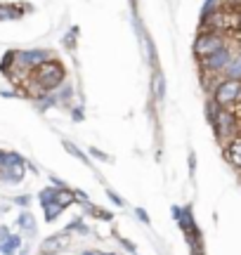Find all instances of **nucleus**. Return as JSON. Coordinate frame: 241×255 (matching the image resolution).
Returning <instances> with one entry per match:
<instances>
[{
	"instance_id": "nucleus-30",
	"label": "nucleus",
	"mask_w": 241,
	"mask_h": 255,
	"mask_svg": "<svg viewBox=\"0 0 241 255\" xmlns=\"http://www.w3.org/2000/svg\"><path fill=\"white\" fill-rule=\"evenodd\" d=\"M71 116H74V121H83V111H81V109H71Z\"/></svg>"
},
{
	"instance_id": "nucleus-8",
	"label": "nucleus",
	"mask_w": 241,
	"mask_h": 255,
	"mask_svg": "<svg viewBox=\"0 0 241 255\" xmlns=\"http://www.w3.org/2000/svg\"><path fill=\"white\" fill-rule=\"evenodd\" d=\"M21 248V237L12 234L5 225L0 227V255H17Z\"/></svg>"
},
{
	"instance_id": "nucleus-5",
	"label": "nucleus",
	"mask_w": 241,
	"mask_h": 255,
	"mask_svg": "<svg viewBox=\"0 0 241 255\" xmlns=\"http://www.w3.org/2000/svg\"><path fill=\"white\" fill-rule=\"evenodd\" d=\"M50 59H52V55L47 50H19V52H14V69L31 73Z\"/></svg>"
},
{
	"instance_id": "nucleus-33",
	"label": "nucleus",
	"mask_w": 241,
	"mask_h": 255,
	"mask_svg": "<svg viewBox=\"0 0 241 255\" xmlns=\"http://www.w3.org/2000/svg\"><path fill=\"white\" fill-rule=\"evenodd\" d=\"M135 255H139V253H135Z\"/></svg>"
},
{
	"instance_id": "nucleus-2",
	"label": "nucleus",
	"mask_w": 241,
	"mask_h": 255,
	"mask_svg": "<svg viewBox=\"0 0 241 255\" xmlns=\"http://www.w3.org/2000/svg\"><path fill=\"white\" fill-rule=\"evenodd\" d=\"M211 126H213L215 137H218V142L223 146L230 144L234 137H239V116L232 109H220V114L215 116Z\"/></svg>"
},
{
	"instance_id": "nucleus-25",
	"label": "nucleus",
	"mask_w": 241,
	"mask_h": 255,
	"mask_svg": "<svg viewBox=\"0 0 241 255\" xmlns=\"http://www.w3.org/2000/svg\"><path fill=\"white\" fill-rule=\"evenodd\" d=\"M116 241H119L120 246L125 248V251H128L130 255H135V253H137V246H135L132 241H128V239H123V237H119V234H116Z\"/></svg>"
},
{
	"instance_id": "nucleus-11",
	"label": "nucleus",
	"mask_w": 241,
	"mask_h": 255,
	"mask_svg": "<svg viewBox=\"0 0 241 255\" xmlns=\"http://www.w3.org/2000/svg\"><path fill=\"white\" fill-rule=\"evenodd\" d=\"M17 229H21L24 234H28V237H33V234H38V225H36V218L28 213V210H21L17 215Z\"/></svg>"
},
{
	"instance_id": "nucleus-12",
	"label": "nucleus",
	"mask_w": 241,
	"mask_h": 255,
	"mask_svg": "<svg viewBox=\"0 0 241 255\" xmlns=\"http://www.w3.org/2000/svg\"><path fill=\"white\" fill-rule=\"evenodd\" d=\"M225 156H227V161H230L234 168H239L241 170V135L234 137L232 142L225 146Z\"/></svg>"
},
{
	"instance_id": "nucleus-23",
	"label": "nucleus",
	"mask_w": 241,
	"mask_h": 255,
	"mask_svg": "<svg viewBox=\"0 0 241 255\" xmlns=\"http://www.w3.org/2000/svg\"><path fill=\"white\" fill-rule=\"evenodd\" d=\"M31 194H21V196H14V201H12V203H14V206H19V208H24L26 210L28 206H31Z\"/></svg>"
},
{
	"instance_id": "nucleus-27",
	"label": "nucleus",
	"mask_w": 241,
	"mask_h": 255,
	"mask_svg": "<svg viewBox=\"0 0 241 255\" xmlns=\"http://www.w3.org/2000/svg\"><path fill=\"white\" fill-rule=\"evenodd\" d=\"M135 218H137L142 225H151V218L147 215V210L144 208H135Z\"/></svg>"
},
{
	"instance_id": "nucleus-28",
	"label": "nucleus",
	"mask_w": 241,
	"mask_h": 255,
	"mask_svg": "<svg viewBox=\"0 0 241 255\" xmlns=\"http://www.w3.org/2000/svg\"><path fill=\"white\" fill-rule=\"evenodd\" d=\"M74 40H76V28H71V31L66 33V38H64L66 47H74Z\"/></svg>"
},
{
	"instance_id": "nucleus-10",
	"label": "nucleus",
	"mask_w": 241,
	"mask_h": 255,
	"mask_svg": "<svg viewBox=\"0 0 241 255\" xmlns=\"http://www.w3.org/2000/svg\"><path fill=\"white\" fill-rule=\"evenodd\" d=\"M223 78H232V81H241V47H234V55L230 64L225 66Z\"/></svg>"
},
{
	"instance_id": "nucleus-6",
	"label": "nucleus",
	"mask_w": 241,
	"mask_h": 255,
	"mask_svg": "<svg viewBox=\"0 0 241 255\" xmlns=\"http://www.w3.org/2000/svg\"><path fill=\"white\" fill-rule=\"evenodd\" d=\"M227 45L230 43H227V38L223 33H199V38L194 40V55L199 59H204V57H211L213 52H218V50H223Z\"/></svg>"
},
{
	"instance_id": "nucleus-16",
	"label": "nucleus",
	"mask_w": 241,
	"mask_h": 255,
	"mask_svg": "<svg viewBox=\"0 0 241 255\" xmlns=\"http://www.w3.org/2000/svg\"><path fill=\"white\" fill-rule=\"evenodd\" d=\"M55 203L59 206V208H69L71 203H74V191L69 189H57V194H55Z\"/></svg>"
},
{
	"instance_id": "nucleus-4",
	"label": "nucleus",
	"mask_w": 241,
	"mask_h": 255,
	"mask_svg": "<svg viewBox=\"0 0 241 255\" xmlns=\"http://www.w3.org/2000/svg\"><path fill=\"white\" fill-rule=\"evenodd\" d=\"M232 55H234V47L227 45V47H223V50L213 52L211 57L199 59V62H201V69H204V76H208V78H223L225 66L230 64Z\"/></svg>"
},
{
	"instance_id": "nucleus-31",
	"label": "nucleus",
	"mask_w": 241,
	"mask_h": 255,
	"mask_svg": "<svg viewBox=\"0 0 241 255\" xmlns=\"http://www.w3.org/2000/svg\"><path fill=\"white\" fill-rule=\"evenodd\" d=\"M19 255H31V246H28V244L26 246H21L19 248Z\"/></svg>"
},
{
	"instance_id": "nucleus-21",
	"label": "nucleus",
	"mask_w": 241,
	"mask_h": 255,
	"mask_svg": "<svg viewBox=\"0 0 241 255\" xmlns=\"http://www.w3.org/2000/svg\"><path fill=\"white\" fill-rule=\"evenodd\" d=\"M21 12H19L14 5H0V19H17Z\"/></svg>"
},
{
	"instance_id": "nucleus-14",
	"label": "nucleus",
	"mask_w": 241,
	"mask_h": 255,
	"mask_svg": "<svg viewBox=\"0 0 241 255\" xmlns=\"http://www.w3.org/2000/svg\"><path fill=\"white\" fill-rule=\"evenodd\" d=\"M151 90H154V97H156V102H163V100H166V78H163V73H154Z\"/></svg>"
},
{
	"instance_id": "nucleus-13",
	"label": "nucleus",
	"mask_w": 241,
	"mask_h": 255,
	"mask_svg": "<svg viewBox=\"0 0 241 255\" xmlns=\"http://www.w3.org/2000/svg\"><path fill=\"white\" fill-rule=\"evenodd\" d=\"M83 208H85V213H90V215H93V218H97V220H104V222H112V220H114V213L100 208V206H95V203H90V201L85 203Z\"/></svg>"
},
{
	"instance_id": "nucleus-18",
	"label": "nucleus",
	"mask_w": 241,
	"mask_h": 255,
	"mask_svg": "<svg viewBox=\"0 0 241 255\" xmlns=\"http://www.w3.org/2000/svg\"><path fill=\"white\" fill-rule=\"evenodd\" d=\"M38 109L40 111H45V109H52V107H57L59 104V97H57L55 92H45L43 97H38Z\"/></svg>"
},
{
	"instance_id": "nucleus-9",
	"label": "nucleus",
	"mask_w": 241,
	"mask_h": 255,
	"mask_svg": "<svg viewBox=\"0 0 241 255\" xmlns=\"http://www.w3.org/2000/svg\"><path fill=\"white\" fill-rule=\"evenodd\" d=\"M21 180H24V163L0 168V182L2 184H21Z\"/></svg>"
},
{
	"instance_id": "nucleus-32",
	"label": "nucleus",
	"mask_w": 241,
	"mask_h": 255,
	"mask_svg": "<svg viewBox=\"0 0 241 255\" xmlns=\"http://www.w3.org/2000/svg\"><path fill=\"white\" fill-rule=\"evenodd\" d=\"M83 255H100V251H83Z\"/></svg>"
},
{
	"instance_id": "nucleus-24",
	"label": "nucleus",
	"mask_w": 241,
	"mask_h": 255,
	"mask_svg": "<svg viewBox=\"0 0 241 255\" xmlns=\"http://www.w3.org/2000/svg\"><path fill=\"white\" fill-rule=\"evenodd\" d=\"M90 156H95V158H97V161H102V163H109V161H112V156L104 154L102 149H97V146H90Z\"/></svg>"
},
{
	"instance_id": "nucleus-22",
	"label": "nucleus",
	"mask_w": 241,
	"mask_h": 255,
	"mask_svg": "<svg viewBox=\"0 0 241 255\" xmlns=\"http://www.w3.org/2000/svg\"><path fill=\"white\" fill-rule=\"evenodd\" d=\"M218 114H220V107H218V104H215L213 100L206 102V119H208V123H213Z\"/></svg>"
},
{
	"instance_id": "nucleus-17",
	"label": "nucleus",
	"mask_w": 241,
	"mask_h": 255,
	"mask_svg": "<svg viewBox=\"0 0 241 255\" xmlns=\"http://www.w3.org/2000/svg\"><path fill=\"white\" fill-rule=\"evenodd\" d=\"M223 9H227V0H206L201 17H208V14H215V12H223Z\"/></svg>"
},
{
	"instance_id": "nucleus-3",
	"label": "nucleus",
	"mask_w": 241,
	"mask_h": 255,
	"mask_svg": "<svg viewBox=\"0 0 241 255\" xmlns=\"http://www.w3.org/2000/svg\"><path fill=\"white\" fill-rule=\"evenodd\" d=\"M211 100L220 107V109H234L241 104V81L232 78H223L213 88V97Z\"/></svg>"
},
{
	"instance_id": "nucleus-26",
	"label": "nucleus",
	"mask_w": 241,
	"mask_h": 255,
	"mask_svg": "<svg viewBox=\"0 0 241 255\" xmlns=\"http://www.w3.org/2000/svg\"><path fill=\"white\" fill-rule=\"evenodd\" d=\"M107 196H109V199H112L114 203L119 206V208H125V199H123V196H119V194H116L114 189H107Z\"/></svg>"
},
{
	"instance_id": "nucleus-1",
	"label": "nucleus",
	"mask_w": 241,
	"mask_h": 255,
	"mask_svg": "<svg viewBox=\"0 0 241 255\" xmlns=\"http://www.w3.org/2000/svg\"><path fill=\"white\" fill-rule=\"evenodd\" d=\"M64 66L57 62V59H50V62L40 64L36 71H31V78L43 88V92H55L59 90V85H64Z\"/></svg>"
},
{
	"instance_id": "nucleus-19",
	"label": "nucleus",
	"mask_w": 241,
	"mask_h": 255,
	"mask_svg": "<svg viewBox=\"0 0 241 255\" xmlns=\"http://www.w3.org/2000/svg\"><path fill=\"white\" fill-rule=\"evenodd\" d=\"M62 210H64V208H59L55 201H52V203H47V206H43V213H45V220H47V222H55V220L62 215Z\"/></svg>"
},
{
	"instance_id": "nucleus-20",
	"label": "nucleus",
	"mask_w": 241,
	"mask_h": 255,
	"mask_svg": "<svg viewBox=\"0 0 241 255\" xmlns=\"http://www.w3.org/2000/svg\"><path fill=\"white\" fill-rule=\"evenodd\" d=\"M55 194H57L55 187H45V189L38 194V201H40V206H47V203H52V201H55Z\"/></svg>"
},
{
	"instance_id": "nucleus-7",
	"label": "nucleus",
	"mask_w": 241,
	"mask_h": 255,
	"mask_svg": "<svg viewBox=\"0 0 241 255\" xmlns=\"http://www.w3.org/2000/svg\"><path fill=\"white\" fill-rule=\"evenodd\" d=\"M71 244V234L69 232H59V234H52L47 237L43 244H40V253L43 255H55V253H62L66 251Z\"/></svg>"
},
{
	"instance_id": "nucleus-29",
	"label": "nucleus",
	"mask_w": 241,
	"mask_h": 255,
	"mask_svg": "<svg viewBox=\"0 0 241 255\" xmlns=\"http://www.w3.org/2000/svg\"><path fill=\"white\" fill-rule=\"evenodd\" d=\"M194 170H196V154L189 151V175H194Z\"/></svg>"
},
{
	"instance_id": "nucleus-15",
	"label": "nucleus",
	"mask_w": 241,
	"mask_h": 255,
	"mask_svg": "<svg viewBox=\"0 0 241 255\" xmlns=\"http://www.w3.org/2000/svg\"><path fill=\"white\" fill-rule=\"evenodd\" d=\"M62 146H64L66 151H69V154L71 156H76V158H78V161H81V163H85V165H93L90 163V158H88V154H85L83 149H81V146H76L74 142H69V139H64V142H62Z\"/></svg>"
}]
</instances>
